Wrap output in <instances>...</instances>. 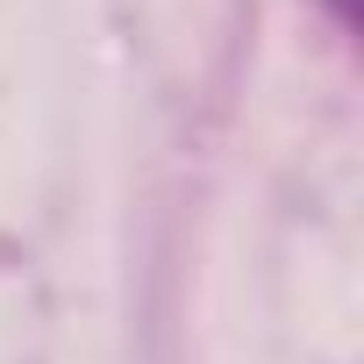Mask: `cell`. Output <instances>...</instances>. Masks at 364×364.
I'll return each mask as SVG.
<instances>
[{
  "mask_svg": "<svg viewBox=\"0 0 364 364\" xmlns=\"http://www.w3.org/2000/svg\"><path fill=\"white\" fill-rule=\"evenodd\" d=\"M336 8H343V15H350V0H336Z\"/></svg>",
  "mask_w": 364,
  "mask_h": 364,
  "instance_id": "1",
  "label": "cell"
}]
</instances>
